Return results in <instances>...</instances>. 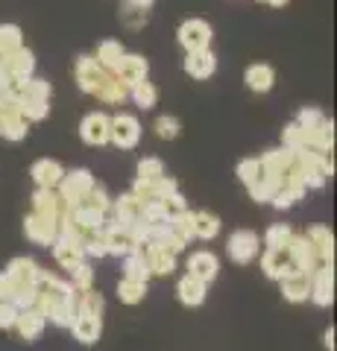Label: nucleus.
I'll return each instance as SVG.
<instances>
[{
	"instance_id": "37998d69",
	"label": "nucleus",
	"mask_w": 337,
	"mask_h": 351,
	"mask_svg": "<svg viewBox=\"0 0 337 351\" xmlns=\"http://www.w3.org/2000/svg\"><path fill=\"white\" fill-rule=\"evenodd\" d=\"M290 237H293V228L288 223H273L264 232V246L267 249H285L290 243Z\"/></svg>"
},
{
	"instance_id": "603ef678",
	"label": "nucleus",
	"mask_w": 337,
	"mask_h": 351,
	"mask_svg": "<svg viewBox=\"0 0 337 351\" xmlns=\"http://www.w3.org/2000/svg\"><path fill=\"white\" fill-rule=\"evenodd\" d=\"M121 24H126L129 29H141L147 24V12L141 6H135V3H124V9H121Z\"/></svg>"
},
{
	"instance_id": "7c9ffc66",
	"label": "nucleus",
	"mask_w": 337,
	"mask_h": 351,
	"mask_svg": "<svg viewBox=\"0 0 337 351\" xmlns=\"http://www.w3.org/2000/svg\"><path fill=\"white\" fill-rule=\"evenodd\" d=\"M144 255H147V263H150V272L153 276H170L176 269V255L161 246H144Z\"/></svg>"
},
{
	"instance_id": "c03bdc74",
	"label": "nucleus",
	"mask_w": 337,
	"mask_h": 351,
	"mask_svg": "<svg viewBox=\"0 0 337 351\" xmlns=\"http://www.w3.org/2000/svg\"><path fill=\"white\" fill-rule=\"evenodd\" d=\"M161 176H167L165 173V161H161V158L147 156V158L138 161V179L141 182H159Z\"/></svg>"
},
{
	"instance_id": "c756f323",
	"label": "nucleus",
	"mask_w": 337,
	"mask_h": 351,
	"mask_svg": "<svg viewBox=\"0 0 337 351\" xmlns=\"http://www.w3.org/2000/svg\"><path fill=\"white\" fill-rule=\"evenodd\" d=\"M124 278H132V281H150L153 272H150V263H147V255H144V246H138L135 252H129L124 258Z\"/></svg>"
},
{
	"instance_id": "393cba45",
	"label": "nucleus",
	"mask_w": 337,
	"mask_h": 351,
	"mask_svg": "<svg viewBox=\"0 0 337 351\" xmlns=\"http://www.w3.org/2000/svg\"><path fill=\"white\" fill-rule=\"evenodd\" d=\"M261 269H264V276L273 278V281H281L285 276H290L288 249H267L264 258H261Z\"/></svg>"
},
{
	"instance_id": "79ce46f5",
	"label": "nucleus",
	"mask_w": 337,
	"mask_h": 351,
	"mask_svg": "<svg viewBox=\"0 0 337 351\" xmlns=\"http://www.w3.org/2000/svg\"><path fill=\"white\" fill-rule=\"evenodd\" d=\"M18 112L27 123H38L50 114V103L47 100H18Z\"/></svg>"
},
{
	"instance_id": "473e14b6",
	"label": "nucleus",
	"mask_w": 337,
	"mask_h": 351,
	"mask_svg": "<svg viewBox=\"0 0 337 351\" xmlns=\"http://www.w3.org/2000/svg\"><path fill=\"white\" fill-rule=\"evenodd\" d=\"M47 319H50L53 325H59V328H71V322L77 319V290H73L68 299H62V302H56V304H50Z\"/></svg>"
},
{
	"instance_id": "6ab92c4d",
	"label": "nucleus",
	"mask_w": 337,
	"mask_h": 351,
	"mask_svg": "<svg viewBox=\"0 0 337 351\" xmlns=\"http://www.w3.org/2000/svg\"><path fill=\"white\" fill-rule=\"evenodd\" d=\"M73 339H80L82 346H94L103 334V316H91V313H77V319L71 322Z\"/></svg>"
},
{
	"instance_id": "c85d7f7f",
	"label": "nucleus",
	"mask_w": 337,
	"mask_h": 351,
	"mask_svg": "<svg viewBox=\"0 0 337 351\" xmlns=\"http://www.w3.org/2000/svg\"><path fill=\"white\" fill-rule=\"evenodd\" d=\"M124 56H126L124 44L115 41V38H106V41H100V47H97V56L94 59H97V64H100L106 73H115Z\"/></svg>"
},
{
	"instance_id": "2eb2a0df",
	"label": "nucleus",
	"mask_w": 337,
	"mask_h": 351,
	"mask_svg": "<svg viewBox=\"0 0 337 351\" xmlns=\"http://www.w3.org/2000/svg\"><path fill=\"white\" fill-rule=\"evenodd\" d=\"M30 176L38 188H47V191H56L62 176H65V167L56 161V158H38L36 164L30 167Z\"/></svg>"
},
{
	"instance_id": "bf43d9fd",
	"label": "nucleus",
	"mask_w": 337,
	"mask_h": 351,
	"mask_svg": "<svg viewBox=\"0 0 337 351\" xmlns=\"http://www.w3.org/2000/svg\"><path fill=\"white\" fill-rule=\"evenodd\" d=\"M12 293H15L12 281L6 278V272H0V302H12Z\"/></svg>"
},
{
	"instance_id": "680f3d73",
	"label": "nucleus",
	"mask_w": 337,
	"mask_h": 351,
	"mask_svg": "<svg viewBox=\"0 0 337 351\" xmlns=\"http://www.w3.org/2000/svg\"><path fill=\"white\" fill-rule=\"evenodd\" d=\"M129 3H135V6H141V9H147V6H153L156 0H129Z\"/></svg>"
},
{
	"instance_id": "a19ab883",
	"label": "nucleus",
	"mask_w": 337,
	"mask_h": 351,
	"mask_svg": "<svg viewBox=\"0 0 337 351\" xmlns=\"http://www.w3.org/2000/svg\"><path fill=\"white\" fill-rule=\"evenodd\" d=\"M103 307H106L103 293H97L94 287H91V290H82V293H77V313L103 316Z\"/></svg>"
},
{
	"instance_id": "f8f14e48",
	"label": "nucleus",
	"mask_w": 337,
	"mask_h": 351,
	"mask_svg": "<svg viewBox=\"0 0 337 351\" xmlns=\"http://www.w3.org/2000/svg\"><path fill=\"white\" fill-rule=\"evenodd\" d=\"M41 276V267L32 258H12L6 267V278L12 281V287H36V281Z\"/></svg>"
},
{
	"instance_id": "2f4dec72",
	"label": "nucleus",
	"mask_w": 337,
	"mask_h": 351,
	"mask_svg": "<svg viewBox=\"0 0 337 351\" xmlns=\"http://www.w3.org/2000/svg\"><path fill=\"white\" fill-rule=\"evenodd\" d=\"M293 158H297V152L293 149H270V152H264V156H261L258 161H261V170L264 173H270V176H281L285 173L290 164H293Z\"/></svg>"
},
{
	"instance_id": "49530a36",
	"label": "nucleus",
	"mask_w": 337,
	"mask_h": 351,
	"mask_svg": "<svg viewBox=\"0 0 337 351\" xmlns=\"http://www.w3.org/2000/svg\"><path fill=\"white\" fill-rule=\"evenodd\" d=\"M71 287L77 290V293L94 287V269H91L89 261H82V263H77V267L71 269Z\"/></svg>"
},
{
	"instance_id": "f03ea898",
	"label": "nucleus",
	"mask_w": 337,
	"mask_h": 351,
	"mask_svg": "<svg viewBox=\"0 0 337 351\" xmlns=\"http://www.w3.org/2000/svg\"><path fill=\"white\" fill-rule=\"evenodd\" d=\"M108 141L117 147V149H132L138 147V141H141V123H138V117L135 114H115V117H108Z\"/></svg>"
},
{
	"instance_id": "ddd939ff",
	"label": "nucleus",
	"mask_w": 337,
	"mask_h": 351,
	"mask_svg": "<svg viewBox=\"0 0 337 351\" xmlns=\"http://www.w3.org/2000/svg\"><path fill=\"white\" fill-rule=\"evenodd\" d=\"M311 243V249L317 252V258L323 267H334V237H332V228L325 226H311L305 234H302Z\"/></svg>"
},
{
	"instance_id": "4be33fe9",
	"label": "nucleus",
	"mask_w": 337,
	"mask_h": 351,
	"mask_svg": "<svg viewBox=\"0 0 337 351\" xmlns=\"http://www.w3.org/2000/svg\"><path fill=\"white\" fill-rule=\"evenodd\" d=\"M62 211H68V208L62 205L59 193L56 191H47V188H36L32 193V214L38 217H50V219H59Z\"/></svg>"
},
{
	"instance_id": "3c124183",
	"label": "nucleus",
	"mask_w": 337,
	"mask_h": 351,
	"mask_svg": "<svg viewBox=\"0 0 337 351\" xmlns=\"http://www.w3.org/2000/svg\"><path fill=\"white\" fill-rule=\"evenodd\" d=\"M82 205L97 208V211L108 214V208H112V196L106 193V188H103V184H94V188L89 191V196H85V199H82Z\"/></svg>"
},
{
	"instance_id": "a211bd4d",
	"label": "nucleus",
	"mask_w": 337,
	"mask_h": 351,
	"mask_svg": "<svg viewBox=\"0 0 337 351\" xmlns=\"http://www.w3.org/2000/svg\"><path fill=\"white\" fill-rule=\"evenodd\" d=\"M0 59H3L9 76H12V85L30 80L32 71H36V56H32V50H27V47L9 53V56H0Z\"/></svg>"
},
{
	"instance_id": "c9c22d12",
	"label": "nucleus",
	"mask_w": 337,
	"mask_h": 351,
	"mask_svg": "<svg viewBox=\"0 0 337 351\" xmlns=\"http://www.w3.org/2000/svg\"><path fill=\"white\" fill-rule=\"evenodd\" d=\"M279 188H281V176H270V173H264L255 184H249V196H253L258 205H261V202H273V196H276Z\"/></svg>"
},
{
	"instance_id": "6e6d98bb",
	"label": "nucleus",
	"mask_w": 337,
	"mask_h": 351,
	"mask_svg": "<svg viewBox=\"0 0 337 351\" xmlns=\"http://www.w3.org/2000/svg\"><path fill=\"white\" fill-rule=\"evenodd\" d=\"M323 112L320 108H314V106H308V108H302V112L297 114V120H293V123H297L299 129H305V132H311V129H317L320 123H323Z\"/></svg>"
},
{
	"instance_id": "864d4df0",
	"label": "nucleus",
	"mask_w": 337,
	"mask_h": 351,
	"mask_svg": "<svg viewBox=\"0 0 337 351\" xmlns=\"http://www.w3.org/2000/svg\"><path fill=\"white\" fill-rule=\"evenodd\" d=\"M82 255H89V258H103L106 255V237H103V232H89L82 237Z\"/></svg>"
},
{
	"instance_id": "20e7f679",
	"label": "nucleus",
	"mask_w": 337,
	"mask_h": 351,
	"mask_svg": "<svg viewBox=\"0 0 337 351\" xmlns=\"http://www.w3.org/2000/svg\"><path fill=\"white\" fill-rule=\"evenodd\" d=\"M258 249H261V237L255 232H249V228H237L235 234H229V243H226V252H229V258L235 263H253L258 258Z\"/></svg>"
},
{
	"instance_id": "a878e982",
	"label": "nucleus",
	"mask_w": 337,
	"mask_h": 351,
	"mask_svg": "<svg viewBox=\"0 0 337 351\" xmlns=\"http://www.w3.org/2000/svg\"><path fill=\"white\" fill-rule=\"evenodd\" d=\"M53 258H56V263L62 269H73L77 263H82L85 261V255H82V243H73V240H62V237H56L53 240Z\"/></svg>"
},
{
	"instance_id": "a18cd8bd",
	"label": "nucleus",
	"mask_w": 337,
	"mask_h": 351,
	"mask_svg": "<svg viewBox=\"0 0 337 351\" xmlns=\"http://www.w3.org/2000/svg\"><path fill=\"white\" fill-rule=\"evenodd\" d=\"M141 219H144L147 226H167V208L161 199H153V202H144L141 205Z\"/></svg>"
},
{
	"instance_id": "58836bf2",
	"label": "nucleus",
	"mask_w": 337,
	"mask_h": 351,
	"mask_svg": "<svg viewBox=\"0 0 337 351\" xmlns=\"http://www.w3.org/2000/svg\"><path fill=\"white\" fill-rule=\"evenodd\" d=\"M147 295V284L144 281H132V278H121L117 281V299L124 304H141Z\"/></svg>"
},
{
	"instance_id": "cd10ccee",
	"label": "nucleus",
	"mask_w": 337,
	"mask_h": 351,
	"mask_svg": "<svg viewBox=\"0 0 337 351\" xmlns=\"http://www.w3.org/2000/svg\"><path fill=\"white\" fill-rule=\"evenodd\" d=\"M205 293H209V284H202L191 276H182L176 284V295L185 307H200L205 302Z\"/></svg>"
},
{
	"instance_id": "bb28decb",
	"label": "nucleus",
	"mask_w": 337,
	"mask_h": 351,
	"mask_svg": "<svg viewBox=\"0 0 337 351\" xmlns=\"http://www.w3.org/2000/svg\"><path fill=\"white\" fill-rule=\"evenodd\" d=\"M12 94H15V100H47V103H50L53 88H50V82H47V80L30 76V80L15 82V85H12Z\"/></svg>"
},
{
	"instance_id": "4c0bfd02",
	"label": "nucleus",
	"mask_w": 337,
	"mask_h": 351,
	"mask_svg": "<svg viewBox=\"0 0 337 351\" xmlns=\"http://www.w3.org/2000/svg\"><path fill=\"white\" fill-rule=\"evenodd\" d=\"M129 97L135 100V106L138 108H144V112H150V108H156V103H159V88L153 85V82H138V85H132L129 88Z\"/></svg>"
},
{
	"instance_id": "9b49d317",
	"label": "nucleus",
	"mask_w": 337,
	"mask_h": 351,
	"mask_svg": "<svg viewBox=\"0 0 337 351\" xmlns=\"http://www.w3.org/2000/svg\"><path fill=\"white\" fill-rule=\"evenodd\" d=\"M80 138L89 147H106L108 144V114H103V112L85 114L80 123Z\"/></svg>"
},
{
	"instance_id": "5fc2aeb1",
	"label": "nucleus",
	"mask_w": 337,
	"mask_h": 351,
	"mask_svg": "<svg viewBox=\"0 0 337 351\" xmlns=\"http://www.w3.org/2000/svg\"><path fill=\"white\" fill-rule=\"evenodd\" d=\"M281 141H285V149H305V129H299L297 123H288L281 132Z\"/></svg>"
},
{
	"instance_id": "13d9d810",
	"label": "nucleus",
	"mask_w": 337,
	"mask_h": 351,
	"mask_svg": "<svg viewBox=\"0 0 337 351\" xmlns=\"http://www.w3.org/2000/svg\"><path fill=\"white\" fill-rule=\"evenodd\" d=\"M165 202V208H167V217H176V214H182V211H188V202H185V196L176 191V193H170L167 199H161Z\"/></svg>"
},
{
	"instance_id": "e2e57ef3",
	"label": "nucleus",
	"mask_w": 337,
	"mask_h": 351,
	"mask_svg": "<svg viewBox=\"0 0 337 351\" xmlns=\"http://www.w3.org/2000/svg\"><path fill=\"white\" fill-rule=\"evenodd\" d=\"M264 3H270V6H285L288 0H264Z\"/></svg>"
},
{
	"instance_id": "0eeeda50",
	"label": "nucleus",
	"mask_w": 337,
	"mask_h": 351,
	"mask_svg": "<svg viewBox=\"0 0 337 351\" xmlns=\"http://www.w3.org/2000/svg\"><path fill=\"white\" fill-rule=\"evenodd\" d=\"M73 76H77V85L85 94H97V88L106 82L108 73L97 64L94 56H77V62H73Z\"/></svg>"
},
{
	"instance_id": "e433bc0d",
	"label": "nucleus",
	"mask_w": 337,
	"mask_h": 351,
	"mask_svg": "<svg viewBox=\"0 0 337 351\" xmlns=\"http://www.w3.org/2000/svg\"><path fill=\"white\" fill-rule=\"evenodd\" d=\"M217 234H220V217L209 211H194V237L214 240Z\"/></svg>"
},
{
	"instance_id": "1a4fd4ad",
	"label": "nucleus",
	"mask_w": 337,
	"mask_h": 351,
	"mask_svg": "<svg viewBox=\"0 0 337 351\" xmlns=\"http://www.w3.org/2000/svg\"><path fill=\"white\" fill-rule=\"evenodd\" d=\"M188 276L202 281V284H211L217 276H220V261H217V255H214V252H209V249L191 252V258H188Z\"/></svg>"
},
{
	"instance_id": "ea45409f",
	"label": "nucleus",
	"mask_w": 337,
	"mask_h": 351,
	"mask_svg": "<svg viewBox=\"0 0 337 351\" xmlns=\"http://www.w3.org/2000/svg\"><path fill=\"white\" fill-rule=\"evenodd\" d=\"M24 47V36H21L18 24H0V56H9Z\"/></svg>"
},
{
	"instance_id": "4d7b16f0",
	"label": "nucleus",
	"mask_w": 337,
	"mask_h": 351,
	"mask_svg": "<svg viewBox=\"0 0 337 351\" xmlns=\"http://www.w3.org/2000/svg\"><path fill=\"white\" fill-rule=\"evenodd\" d=\"M15 319H18V307L12 302H0V331L15 328Z\"/></svg>"
},
{
	"instance_id": "39448f33",
	"label": "nucleus",
	"mask_w": 337,
	"mask_h": 351,
	"mask_svg": "<svg viewBox=\"0 0 337 351\" xmlns=\"http://www.w3.org/2000/svg\"><path fill=\"white\" fill-rule=\"evenodd\" d=\"M288 249V258H290V272H302V276H311L317 267H323L317 252L311 249V243L302 234H293L290 243L285 246Z\"/></svg>"
},
{
	"instance_id": "f3484780",
	"label": "nucleus",
	"mask_w": 337,
	"mask_h": 351,
	"mask_svg": "<svg viewBox=\"0 0 337 351\" xmlns=\"http://www.w3.org/2000/svg\"><path fill=\"white\" fill-rule=\"evenodd\" d=\"M106 255H117V258H126L129 252H135L141 243L132 237L129 228H115V226H106Z\"/></svg>"
},
{
	"instance_id": "7ed1b4c3",
	"label": "nucleus",
	"mask_w": 337,
	"mask_h": 351,
	"mask_svg": "<svg viewBox=\"0 0 337 351\" xmlns=\"http://www.w3.org/2000/svg\"><path fill=\"white\" fill-rule=\"evenodd\" d=\"M176 38L185 47V53H194V50H209V44L214 38V29L209 21L202 18H188L182 21V27L176 29Z\"/></svg>"
},
{
	"instance_id": "dca6fc26",
	"label": "nucleus",
	"mask_w": 337,
	"mask_h": 351,
	"mask_svg": "<svg viewBox=\"0 0 337 351\" xmlns=\"http://www.w3.org/2000/svg\"><path fill=\"white\" fill-rule=\"evenodd\" d=\"M112 211H115V219L108 226H115V228H132L138 219H141V202L135 199L132 193H124V196H117V199H112Z\"/></svg>"
},
{
	"instance_id": "4468645a",
	"label": "nucleus",
	"mask_w": 337,
	"mask_h": 351,
	"mask_svg": "<svg viewBox=\"0 0 337 351\" xmlns=\"http://www.w3.org/2000/svg\"><path fill=\"white\" fill-rule=\"evenodd\" d=\"M147 73H150V64H147L144 56H138V53H126V56L121 59V64H117V71H115V76H117V80H121L126 88L144 82Z\"/></svg>"
},
{
	"instance_id": "aec40b11",
	"label": "nucleus",
	"mask_w": 337,
	"mask_h": 351,
	"mask_svg": "<svg viewBox=\"0 0 337 351\" xmlns=\"http://www.w3.org/2000/svg\"><path fill=\"white\" fill-rule=\"evenodd\" d=\"M45 325H47V319L36 311V307H30V311H18L15 331H18L21 339H27V343H36V339L45 334Z\"/></svg>"
},
{
	"instance_id": "6e6552de",
	"label": "nucleus",
	"mask_w": 337,
	"mask_h": 351,
	"mask_svg": "<svg viewBox=\"0 0 337 351\" xmlns=\"http://www.w3.org/2000/svg\"><path fill=\"white\" fill-rule=\"evenodd\" d=\"M56 226H59V219L38 217V214L30 211L27 219H24V234L36 246H53V240H56Z\"/></svg>"
},
{
	"instance_id": "052dcab7",
	"label": "nucleus",
	"mask_w": 337,
	"mask_h": 351,
	"mask_svg": "<svg viewBox=\"0 0 337 351\" xmlns=\"http://www.w3.org/2000/svg\"><path fill=\"white\" fill-rule=\"evenodd\" d=\"M323 343H325V348H329V351H334V328H325Z\"/></svg>"
},
{
	"instance_id": "f704fd0d",
	"label": "nucleus",
	"mask_w": 337,
	"mask_h": 351,
	"mask_svg": "<svg viewBox=\"0 0 337 351\" xmlns=\"http://www.w3.org/2000/svg\"><path fill=\"white\" fill-rule=\"evenodd\" d=\"M94 97H97L100 103L117 106V103H124L126 97H129V88H126L121 80H117L115 73H108V76H106V82H103L100 88H97V94H94Z\"/></svg>"
},
{
	"instance_id": "423d86ee",
	"label": "nucleus",
	"mask_w": 337,
	"mask_h": 351,
	"mask_svg": "<svg viewBox=\"0 0 337 351\" xmlns=\"http://www.w3.org/2000/svg\"><path fill=\"white\" fill-rule=\"evenodd\" d=\"M0 138H6V141H24L27 138V120L21 117L15 97L0 100Z\"/></svg>"
},
{
	"instance_id": "5701e85b",
	"label": "nucleus",
	"mask_w": 337,
	"mask_h": 351,
	"mask_svg": "<svg viewBox=\"0 0 337 351\" xmlns=\"http://www.w3.org/2000/svg\"><path fill=\"white\" fill-rule=\"evenodd\" d=\"M279 284H281V295H285V302H290V304L308 302V295H311V276L290 272V276H285Z\"/></svg>"
},
{
	"instance_id": "412c9836",
	"label": "nucleus",
	"mask_w": 337,
	"mask_h": 351,
	"mask_svg": "<svg viewBox=\"0 0 337 351\" xmlns=\"http://www.w3.org/2000/svg\"><path fill=\"white\" fill-rule=\"evenodd\" d=\"M214 71H217V59L211 50H194L185 56V73L191 80H209V76H214Z\"/></svg>"
},
{
	"instance_id": "f257e3e1",
	"label": "nucleus",
	"mask_w": 337,
	"mask_h": 351,
	"mask_svg": "<svg viewBox=\"0 0 337 351\" xmlns=\"http://www.w3.org/2000/svg\"><path fill=\"white\" fill-rule=\"evenodd\" d=\"M94 184H97V182H94L91 170L77 167V170H71V173H65V176H62V182H59L56 193H59V199H62L65 208H73L77 202H82L85 196H89V191L94 188Z\"/></svg>"
},
{
	"instance_id": "8fccbe9b",
	"label": "nucleus",
	"mask_w": 337,
	"mask_h": 351,
	"mask_svg": "<svg viewBox=\"0 0 337 351\" xmlns=\"http://www.w3.org/2000/svg\"><path fill=\"white\" fill-rule=\"evenodd\" d=\"M261 176H264V170H261V161L258 158H244L241 164H237V179H241L246 188H249V184H255Z\"/></svg>"
},
{
	"instance_id": "09e8293b",
	"label": "nucleus",
	"mask_w": 337,
	"mask_h": 351,
	"mask_svg": "<svg viewBox=\"0 0 337 351\" xmlns=\"http://www.w3.org/2000/svg\"><path fill=\"white\" fill-rule=\"evenodd\" d=\"M302 196H305V191H302V188H293V184H281V188L276 191V196H273V205L279 208V211H285V208L297 205Z\"/></svg>"
},
{
	"instance_id": "72a5a7b5",
	"label": "nucleus",
	"mask_w": 337,
	"mask_h": 351,
	"mask_svg": "<svg viewBox=\"0 0 337 351\" xmlns=\"http://www.w3.org/2000/svg\"><path fill=\"white\" fill-rule=\"evenodd\" d=\"M167 228H170V237L185 249L194 240V211H182L176 217H170Z\"/></svg>"
},
{
	"instance_id": "b1692460",
	"label": "nucleus",
	"mask_w": 337,
	"mask_h": 351,
	"mask_svg": "<svg viewBox=\"0 0 337 351\" xmlns=\"http://www.w3.org/2000/svg\"><path fill=\"white\" fill-rule=\"evenodd\" d=\"M244 82H246L249 91H255V94H267L270 88L276 85V71L270 68V64H264V62L249 64L246 73H244Z\"/></svg>"
},
{
	"instance_id": "de8ad7c7",
	"label": "nucleus",
	"mask_w": 337,
	"mask_h": 351,
	"mask_svg": "<svg viewBox=\"0 0 337 351\" xmlns=\"http://www.w3.org/2000/svg\"><path fill=\"white\" fill-rule=\"evenodd\" d=\"M153 129L161 141H173V138L182 135V123H179V117H173V114H161Z\"/></svg>"
},
{
	"instance_id": "9d476101",
	"label": "nucleus",
	"mask_w": 337,
	"mask_h": 351,
	"mask_svg": "<svg viewBox=\"0 0 337 351\" xmlns=\"http://www.w3.org/2000/svg\"><path fill=\"white\" fill-rule=\"evenodd\" d=\"M317 307H329L334 302V267H317L311 272V295Z\"/></svg>"
}]
</instances>
